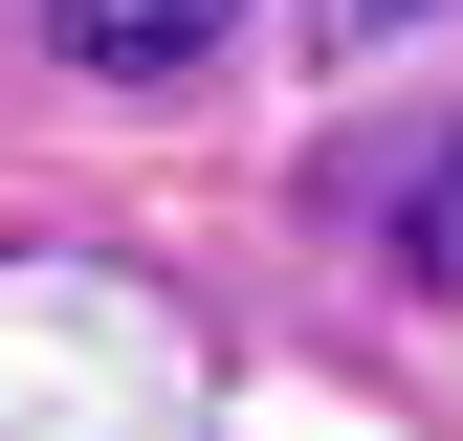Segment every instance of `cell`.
Wrapping results in <instances>:
<instances>
[{
  "mask_svg": "<svg viewBox=\"0 0 463 441\" xmlns=\"http://www.w3.org/2000/svg\"><path fill=\"white\" fill-rule=\"evenodd\" d=\"M221 353L155 265L110 243H0V441H199Z\"/></svg>",
  "mask_w": 463,
  "mask_h": 441,
  "instance_id": "obj_1",
  "label": "cell"
},
{
  "mask_svg": "<svg viewBox=\"0 0 463 441\" xmlns=\"http://www.w3.org/2000/svg\"><path fill=\"white\" fill-rule=\"evenodd\" d=\"M221 23H243V0H44V44H67L89 89H177Z\"/></svg>",
  "mask_w": 463,
  "mask_h": 441,
  "instance_id": "obj_2",
  "label": "cell"
},
{
  "mask_svg": "<svg viewBox=\"0 0 463 441\" xmlns=\"http://www.w3.org/2000/svg\"><path fill=\"white\" fill-rule=\"evenodd\" d=\"M375 265L463 287V133H420V155H397V199H375Z\"/></svg>",
  "mask_w": 463,
  "mask_h": 441,
  "instance_id": "obj_3",
  "label": "cell"
},
{
  "mask_svg": "<svg viewBox=\"0 0 463 441\" xmlns=\"http://www.w3.org/2000/svg\"><path fill=\"white\" fill-rule=\"evenodd\" d=\"M397 23H420V0H309V44H331V67H375Z\"/></svg>",
  "mask_w": 463,
  "mask_h": 441,
  "instance_id": "obj_4",
  "label": "cell"
}]
</instances>
